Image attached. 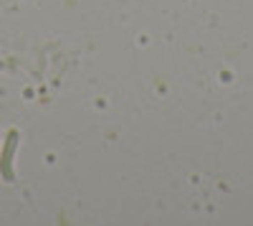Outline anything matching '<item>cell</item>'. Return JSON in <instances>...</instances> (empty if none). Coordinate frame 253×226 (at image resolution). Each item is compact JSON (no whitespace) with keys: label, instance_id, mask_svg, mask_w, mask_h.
Wrapping results in <instances>:
<instances>
[{"label":"cell","instance_id":"cell-2","mask_svg":"<svg viewBox=\"0 0 253 226\" xmlns=\"http://www.w3.org/2000/svg\"><path fill=\"white\" fill-rule=\"evenodd\" d=\"M0 69H3V61H0Z\"/></svg>","mask_w":253,"mask_h":226},{"label":"cell","instance_id":"cell-1","mask_svg":"<svg viewBox=\"0 0 253 226\" xmlns=\"http://www.w3.org/2000/svg\"><path fill=\"white\" fill-rule=\"evenodd\" d=\"M15 148H18V130H10L8 137H5L3 153H0V175H3V180H8V183L15 180V170H13V155H15Z\"/></svg>","mask_w":253,"mask_h":226}]
</instances>
